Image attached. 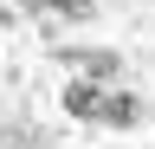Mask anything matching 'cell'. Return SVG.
I'll return each instance as SVG.
<instances>
[{
	"instance_id": "1",
	"label": "cell",
	"mask_w": 155,
	"mask_h": 149,
	"mask_svg": "<svg viewBox=\"0 0 155 149\" xmlns=\"http://www.w3.org/2000/svg\"><path fill=\"white\" fill-rule=\"evenodd\" d=\"M97 123H104V130H142L149 123V104L142 97H136V91H104V110H97Z\"/></svg>"
},
{
	"instance_id": "2",
	"label": "cell",
	"mask_w": 155,
	"mask_h": 149,
	"mask_svg": "<svg viewBox=\"0 0 155 149\" xmlns=\"http://www.w3.org/2000/svg\"><path fill=\"white\" fill-rule=\"evenodd\" d=\"M65 65H78V78H97V84H116V78H123V52H97V46L65 52Z\"/></svg>"
},
{
	"instance_id": "3",
	"label": "cell",
	"mask_w": 155,
	"mask_h": 149,
	"mask_svg": "<svg viewBox=\"0 0 155 149\" xmlns=\"http://www.w3.org/2000/svg\"><path fill=\"white\" fill-rule=\"evenodd\" d=\"M104 91H110V84H97V78H71L58 104H65L71 117H84V123H97V110H104Z\"/></svg>"
},
{
	"instance_id": "4",
	"label": "cell",
	"mask_w": 155,
	"mask_h": 149,
	"mask_svg": "<svg viewBox=\"0 0 155 149\" xmlns=\"http://www.w3.org/2000/svg\"><path fill=\"white\" fill-rule=\"evenodd\" d=\"M39 7H45V13H71V20H78V13H91V0H39Z\"/></svg>"
}]
</instances>
